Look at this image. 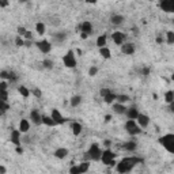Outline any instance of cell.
<instances>
[{
	"label": "cell",
	"mask_w": 174,
	"mask_h": 174,
	"mask_svg": "<svg viewBox=\"0 0 174 174\" xmlns=\"http://www.w3.org/2000/svg\"><path fill=\"white\" fill-rule=\"evenodd\" d=\"M143 162L144 161H143V158H140V156H125V158H122L117 162L114 169L118 174H128L129 172H132L135 169L136 165L143 163Z\"/></svg>",
	"instance_id": "6da1fadb"
},
{
	"label": "cell",
	"mask_w": 174,
	"mask_h": 174,
	"mask_svg": "<svg viewBox=\"0 0 174 174\" xmlns=\"http://www.w3.org/2000/svg\"><path fill=\"white\" fill-rule=\"evenodd\" d=\"M102 152H104V150H102L100 147V144L98 143H91L90 144V147H88V150L86 152H84V155H83V161H94V162H98V161H101V158H102Z\"/></svg>",
	"instance_id": "7a4b0ae2"
},
{
	"label": "cell",
	"mask_w": 174,
	"mask_h": 174,
	"mask_svg": "<svg viewBox=\"0 0 174 174\" xmlns=\"http://www.w3.org/2000/svg\"><path fill=\"white\" fill-rule=\"evenodd\" d=\"M158 143L168 152L174 155V134H166L158 139Z\"/></svg>",
	"instance_id": "3957f363"
},
{
	"label": "cell",
	"mask_w": 174,
	"mask_h": 174,
	"mask_svg": "<svg viewBox=\"0 0 174 174\" xmlns=\"http://www.w3.org/2000/svg\"><path fill=\"white\" fill-rule=\"evenodd\" d=\"M63 64H64V67H67V68H75L78 66L76 57H75V52L72 49H70L63 56Z\"/></svg>",
	"instance_id": "277c9868"
},
{
	"label": "cell",
	"mask_w": 174,
	"mask_h": 174,
	"mask_svg": "<svg viewBox=\"0 0 174 174\" xmlns=\"http://www.w3.org/2000/svg\"><path fill=\"white\" fill-rule=\"evenodd\" d=\"M125 131L131 136H136L142 134V128L138 125L136 120H127V122H125Z\"/></svg>",
	"instance_id": "5b68a950"
},
{
	"label": "cell",
	"mask_w": 174,
	"mask_h": 174,
	"mask_svg": "<svg viewBox=\"0 0 174 174\" xmlns=\"http://www.w3.org/2000/svg\"><path fill=\"white\" fill-rule=\"evenodd\" d=\"M114 159H117V154H116V152H113L110 148L104 150V152H102L101 162L104 163L105 166H109V163H110L112 161H114Z\"/></svg>",
	"instance_id": "8992f818"
},
{
	"label": "cell",
	"mask_w": 174,
	"mask_h": 174,
	"mask_svg": "<svg viewBox=\"0 0 174 174\" xmlns=\"http://www.w3.org/2000/svg\"><path fill=\"white\" fill-rule=\"evenodd\" d=\"M36 45H37V48H38L40 52L44 53V54L49 53L50 50H52V44H50L48 40H41V41H38V42L36 44Z\"/></svg>",
	"instance_id": "52a82bcc"
},
{
	"label": "cell",
	"mask_w": 174,
	"mask_h": 174,
	"mask_svg": "<svg viewBox=\"0 0 174 174\" xmlns=\"http://www.w3.org/2000/svg\"><path fill=\"white\" fill-rule=\"evenodd\" d=\"M112 40L116 45L121 46L122 44H125V40H127V34L122 33V32H113L112 34Z\"/></svg>",
	"instance_id": "ba28073f"
},
{
	"label": "cell",
	"mask_w": 174,
	"mask_h": 174,
	"mask_svg": "<svg viewBox=\"0 0 174 174\" xmlns=\"http://www.w3.org/2000/svg\"><path fill=\"white\" fill-rule=\"evenodd\" d=\"M120 49H121L122 54H125V56H132V54H135V52H136V46H135V44H132V42L122 44L120 46Z\"/></svg>",
	"instance_id": "9c48e42d"
},
{
	"label": "cell",
	"mask_w": 174,
	"mask_h": 174,
	"mask_svg": "<svg viewBox=\"0 0 174 174\" xmlns=\"http://www.w3.org/2000/svg\"><path fill=\"white\" fill-rule=\"evenodd\" d=\"M29 120H32V122L34 125H41L42 124V114H41L37 109H33V110L30 112Z\"/></svg>",
	"instance_id": "30bf717a"
},
{
	"label": "cell",
	"mask_w": 174,
	"mask_h": 174,
	"mask_svg": "<svg viewBox=\"0 0 174 174\" xmlns=\"http://www.w3.org/2000/svg\"><path fill=\"white\" fill-rule=\"evenodd\" d=\"M136 122H138V125L142 129H146L150 125V117L147 114H144V113H140L139 114V117H138V120H136Z\"/></svg>",
	"instance_id": "8fae6325"
},
{
	"label": "cell",
	"mask_w": 174,
	"mask_h": 174,
	"mask_svg": "<svg viewBox=\"0 0 174 174\" xmlns=\"http://www.w3.org/2000/svg\"><path fill=\"white\" fill-rule=\"evenodd\" d=\"M79 30H80V33L91 36V34H93V25H91V22H88V20H84V22H82L79 25Z\"/></svg>",
	"instance_id": "7c38bea8"
},
{
	"label": "cell",
	"mask_w": 174,
	"mask_h": 174,
	"mask_svg": "<svg viewBox=\"0 0 174 174\" xmlns=\"http://www.w3.org/2000/svg\"><path fill=\"white\" fill-rule=\"evenodd\" d=\"M50 116H52V118L54 121H56L57 125H63L64 122H66V118L63 117V114L60 113V110H57V109H52V112H50Z\"/></svg>",
	"instance_id": "4fadbf2b"
},
{
	"label": "cell",
	"mask_w": 174,
	"mask_h": 174,
	"mask_svg": "<svg viewBox=\"0 0 174 174\" xmlns=\"http://www.w3.org/2000/svg\"><path fill=\"white\" fill-rule=\"evenodd\" d=\"M139 114H140V112H139V109L136 106H131L127 109V113H125V116H127L128 120H138Z\"/></svg>",
	"instance_id": "5bb4252c"
},
{
	"label": "cell",
	"mask_w": 174,
	"mask_h": 174,
	"mask_svg": "<svg viewBox=\"0 0 174 174\" xmlns=\"http://www.w3.org/2000/svg\"><path fill=\"white\" fill-rule=\"evenodd\" d=\"M20 131L19 129H11V136H10V140H11L12 144L16 146H20Z\"/></svg>",
	"instance_id": "9a60e30c"
},
{
	"label": "cell",
	"mask_w": 174,
	"mask_h": 174,
	"mask_svg": "<svg viewBox=\"0 0 174 174\" xmlns=\"http://www.w3.org/2000/svg\"><path fill=\"white\" fill-rule=\"evenodd\" d=\"M124 15H121V14H112V16H110V23L113 26H120L124 23Z\"/></svg>",
	"instance_id": "2e32d148"
},
{
	"label": "cell",
	"mask_w": 174,
	"mask_h": 174,
	"mask_svg": "<svg viewBox=\"0 0 174 174\" xmlns=\"http://www.w3.org/2000/svg\"><path fill=\"white\" fill-rule=\"evenodd\" d=\"M112 109H113V112L116 114H120V116H122V114H125L127 113V106L125 105H122V104H118V102H116V104H113L112 105Z\"/></svg>",
	"instance_id": "e0dca14e"
},
{
	"label": "cell",
	"mask_w": 174,
	"mask_h": 174,
	"mask_svg": "<svg viewBox=\"0 0 174 174\" xmlns=\"http://www.w3.org/2000/svg\"><path fill=\"white\" fill-rule=\"evenodd\" d=\"M68 148L66 147H60V148H57V150H54V152H53V155H54V158H57V159H66L67 156H68Z\"/></svg>",
	"instance_id": "ac0fdd59"
},
{
	"label": "cell",
	"mask_w": 174,
	"mask_h": 174,
	"mask_svg": "<svg viewBox=\"0 0 174 174\" xmlns=\"http://www.w3.org/2000/svg\"><path fill=\"white\" fill-rule=\"evenodd\" d=\"M18 129L20 131V134H27L30 129V121L26 120V118H22V120L19 121V127Z\"/></svg>",
	"instance_id": "d6986e66"
},
{
	"label": "cell",
	"mask_w": 174,
	"mask_h": 174,
	"mask_svg": "<svg viewBox=\"0 0 174 174\" xmlns=\"http://www.w3.org/2000/svg\"><path fill=\"white\" fill-rule=\"evenodd\" d=\"M71 131H72V135L74 136H79L82 134V131H83V127H82L80 122L74 121L72 124H71Z\"/></svg>",
	"instance_id": "ffe728a7"
},
{
	"label": "cell",
	"mask_w": 174,
	"mask_h": 174,
	"mask_svg": "<svg viewBox=\"0 0 174 174\" xmlns=\"http://www.w3.org/2000/svg\"><path fill=\"white\" fill-rule=\"evenodd\" d=\"M122 148H124V151H127V152H135L136 151V148H138V143L136 142H125L124 143V146H122Z\"/></svg>",
	"instance_id": "44dd1931"
},
{
	"label": "cell",
	"mask_w": 174,
	"mask_h": 174,
	"mask_svg": "<svg viewBox=\"0 0 174 174\" xmlns=\"http://www.w3.org/2000/svg\"><path fill=\"white\" fill-rule=\"evenodd\" d=\"M159 7H161V10L163 12L170 14L172 12V0H162V2L159 3Z\"/></svg>",
	"instance_id": "7402d4cb"
},
{
	"label": "cell",
	"mask_w": 174,
	"mask_h": 174,
	"mask_svg": "<svg viewBox=\"0 0 174 174\" xmlns=\"http://www.w3.org/2000/svg\"><path fill=\"white\" fill-rule=\"evenodd\" d=\"M42 124L46 125V127H57L56 121L52 118V116H48V114H42Z\"/></svg>",
	"instance_id": "603a6c76"
},
{
	"label": "cell",
	"mask_w": 174,
	"mask_h": 174,
	"mask_svg": "<svg viewBox=\"0 0 174 174\" xmlns=\"http://www.w3.org/2000/svg\"><path fill=\"white\" fill-rule=\"evenodd\" d=\"M53 40H54V42H57V44L64 42V41L67 40V33H66V32L54 33V34H53Z\"/></svg>",
	"instance_id": "cb8c5ba5"
},
{
	"label": "cell",
	"mask_w": 174,
	"mask_h": 174,
	"mask_svg": "<svg viewBox=\"0 0 174 174\" xmlns=\"http://www.w3.org/2000/svg\"><path fill=\"white\" fill-rule=\"evenodd\" d=\"M100 54H101V57H102V59L109 60V59H110V57H112V50L109 49V46L101 48V49H100Z\"/></svg>",
	"instance_id": "d4e9b609"
},
{
	"label": "cell",
	"mask_w": 174,
	"mask_h": 174,
	"mask_svg": "<svg viewBox=\"0 0 174 174\" xmlns=\"http://www.w3.org/2000/svg\"><path fill=\"white\" fill-rule=\"evenodd\" d=\"M106 44H108V36H106V34H102V36H100L97 38V46L100 48V49H101V48L108 46Z\"/></svg>",
	"instance_id": "484cf974"
},
{
	"label": "cell",
	"mask_w": 174,
	"mask_h": 174,
	"mask_svg": "<svg viewBox=\"0 0 174 174\" xmlns=\"http://www.w3.org/2000/svg\"><path fill=\"white\" fill-rule=\"evenodd\" d=\"M80 104H82V97L80 95H72V97H71V100H70L71 108H78Z\"/></svg>",
	"instance_id": "4316f807"
},
{
	"label": "cell",
	"mask_w": 174,
	"mask_h": 174,
	"mask_svg": "<svg viewBox=\"0 0 174 174\" xmlns=\"http://www.w3.org/2000/svg\"><path fill=\"white\" fill-rule=\"evenodd\" d=\"M36 32H37V34H40V36H44L46 32V25L44 22H37L36 23Z\"/></svg>",
	"instance_id": "83f0119b"
},
{
	"label": "cell",
	"mask_w": 174,
	"mask_h": 174,
	"mask_svg": "<svg viewBox=\"0 0 174 174\" xmlns=\"http://www.w3.org/2000/svg\"><path fill=\"white\" fill-rule=\"evenodd\" d=\"M163 100H165L166 104H172V102H174V91L173 90H169L166 91L165 95H163Z\"/></svg>",
	"instance_id": "f1b7e54d"
},
{
	"label": "cell",
	"mask_w": 174,
	"mask_h": 174,
	"mask_svg": "<svg viewBox=\"0 0 174 174\" xmlns=\"http://www.w3.org/2000/svg\"><path fill=\"white\" fill-rule=\"evenodd\" d=\"M18 93L22 95L23 98H29L30 94H32V91H30L26 86H19V87H18Z\"/></svg>",
	"instance_id": "f546056e"
},
{
	"label": "cell",
	"mask_w": 174,
	"mask_h": 174,
	"mask_svg": "<svg viewBox=\"0 0 174 174\" xmlns=\"http://www.w3.org/2000/svg\"><path fill=\"white\" fill-rule=\"evenodd\" d=\"M104 101H105V104H108V105H113L114 101H117V95H116L114 93H110L104 98Z\"/></svg>",
	"instance_id": "4dcf8cb0"
},
{
	"label": "cell",
	"mask_w": 174,
	"mask_h": 174,
	"mask_svg": "<svg viewBox=\"0 0 174 174\" xmlns=\"http://www.w3.org/2000/svg\"><path fill=\"white\" fill-rule=\"evenodd\" d=\"M166 42H168L169 45H174V32L173 30L166 32Z\"/></svg>",
	"instance_id": "1f68e13d"
},
{
	"label": "cell",
	"mask_w": 174,
	"mask_h": 174,
	"mask_svg": "<svg viewBox=\"0 0 174 174\" xmlns=\"http://www.w3.org/2000/svg\"><path fill=\"white\" fill-rule=\"evenodd\" d=\"M42 67L45 68V70H52L54 67V63L50 59H44L42 60Z\"/></svg>",
	"instance_id": "d6a6232c"
},
{
	"label": "cell",
	"mask_w": 174,
	"mask_h": 174,
	"mask_svg": "<svg viewBox=\"0 0 174 174\" xmlns=\"http://www.w3.org/2000/svg\"><path fill=\"white\" fill-rule=\"evenodd\" d=\"M129 100H131V98H129L128 94H118V95H117V102H118V104H122V105H124L125 102H128Z\"/></svg>",
	"instance_id": "836d02e7"
},
{
	"label": "cell",
	"mask_w": 174,
	"mask_h": 174,
	"mask_svg": "<svg viewBox=\"0 0 174 174\" xmlns=\"http://www.w3.org/2000/svg\"><path fill=\"white\" fill-rule=\"evenodd\" d=\"M0 109H2V116H4L10 110V104L4 101H0Z\"/></svg>",
	"instance_id": "e575fe53"
},
{
	"label": "cell",
	"mask_w": 174,
	"mask_h": 174,
	"mask_svg": "<svg viewBox=\"0 0 174 174\" xmlns=\"http://www.w3.org/2000/svg\"><path fill=\"white\" fill-rule=\"evenodd\" d=\"M79 168H80V170H82V174H84V173H87L88 172V169H90V162L88 161H83L79 165Z\"/></svg>",
	"instance_id": "d590c367"
},
{
	"label": "cell",
	"mask_w": 174,
	"mask_h": 174,
	"mask_svg": "<svg viewBox=\"0 0 174 174\" xmlns=\"http://www.w3.org/2000/svg\"><path fill=\"white\" fill-rule=\"evenodd\" d=\"M70 174H82V170L79 168V165H74V166H71L70 168Z\"/></svg>",
	"instance_id": "8d00e7d4"
},
{
	"label": "cell",
	"mask_w": 174,
	"mask_h": 174,
	"mask_svg": "<svg viewBox=\"0 0 174 174\" xmlns=\"http://www.w3.org/2000/svg\"><path fill=\"white\" fill-rule=\"evenodd\" d=\"M15 45L16 46H25V38L23 37H19V36H16V38H15Z\"/></svg>",
	"instance_id": "74e56055"
},
{
	"label": "cell",
	"mask_w": 174,
	"mask_h": 174,
	"mask_svg": "<svg viewBox=\"0 0 174 174\" xmlns=\"http://www.w3.org/2000/svg\"><path fill=\"white\" fill-rule=\"evenodd\" d=\"M98 74V67L97 66H91L88 68V76H95Z\"/></svg>",
	"instance_id": "f35d334b"
},
{
	"label": "cell",
	"mask_w": 174,
	"mask_h": 174,
	"mask_svg": "<svg viewBox=\"0 0 174 174\" xmlns=\"http://www.w3.org/2000/svg\"><path fill=\"white\" fill-rule=\"evenodd\" d=\"M32 94H33V97H36V98H41V97H42V91H41L38 87H34L32 90Z\"/></svg>",
	"instance_id": "ab89813d"
},
{
	"label": "cell",
	"mask_w": 174,
	"mask_h": 174,
	"mask_svg": "<svg viewBox=\"0 0 174 174\" xmlns=\"http://www.w3.org/2000/svg\"><path fill=\"white\" fill-rule=\"evenodd\" d=\"M110 93H112V90L109 87H104V88H101V90H100V94H101L102 98H105L106 95H109Z\"/></svg>",
	"instance_id": "60d3db41"
},
{
	"label": "cell",
	"mask_w": 174,
	"mask_h": 174,
	"mask_svg": "<svg viewBox=\"0 0 174 174\" xmlns=\"http://www.w3.org/2000/svg\"><path fill=\"white\" fill-rule=\"evenodd\" d=\"M16 33H18L19 37H25L26 33H27V30H26V27H23V26H18V29H16Z\"/></svg>",
	"instance_id": "b9f144b4"
},
{
	"label": "cell",
	"mask_w": 174,
	"mask_h": 174,
	"mask_svg": "<svg viewBox=\"0 0 174 174\" xmlns=\"http://www.w3.org/2000/svg\"><path fill=\"white\" fill-rule=\"evenodd\" d=\"M0 78H2V80H8L10 79V71H0Z\"/></svg>",
	"instance_id": "7bdbcfd3"
},
{
	"label": "cell",
	"mask_w": 174,
	"mask_h": 174,
	"mask_svg": "<svg viewBox=\"0 0 174 174\" xmlns=\"http://www.w3.org/2000/svg\"><path fill=\"white\" fill-rule=\"evenodd\" d=\"M7 100H8V91H0V101L7 102Z\"/></svg>",
	"instance_id": "ee69618b"
},
{
	"label": "cell",
	"mask_w": 174,
	"mask_h": 174,
	"mask_svg": "<svg viewBox=\"0 0 174 174\" xmlns=\"http://www.w3.org/2000/svg\"><path fill=\"white\" fill-rule=\"evenodd\" d=\"M10 82H16L18 80V75H16V72H14V71H10Z\"/></svg>",
	"instance_id": "f6af8a7d"
},
{
	"label": "cell",
	"mask_w": 174,
	"mask_h": 174,
	"mask_svg": "<svg viewBox=\"0 0 174 174\" xmlns=\"http://www.w3.org/2000/svg\"><path fill=\"white\" fill-rule=\"evenodd\" d=\"M8 88V83L6 80H2L0 82V91H6Z\"/></svg>",
	"instance_id": "bcb514c9"
},
{
	"label": "cell",
	"mask_w": 174,
	"mask_h": 174,
	"mask_svg": "<svg viewBox=\"0 0 174 174\" xmlns=\"http://www.w3.org/2000/svg\"><path fill=\"white\" fill-rule=\"evenodd\" d=\"M150 71H151V70H150V67H143L140 72H142L143 76H148V75H150Z\"/></svg>",
	"instance_id": "7dc6e473"
},
{
	"label": "cell",
	"mask_w": 174,
	"mask_h": 174,
	"mask_svg": "<svg viewBox=\"0 0 174 174\" xmlns=\"http://www.w3.org/2000/svg\"><path fill=\"white\" fill-rule=\"evenodd\" d=\"M23 38H25V41H33V33L32 32H29V30H27V33H26V36L23 37Z\"/></svg>",
	"instance_id": "c3c4849f"
},
{
	"label": "cell",
	"mask_w": 174,
	"mask_h": 174,
	"mask_svg": "<svg viewBox=\"0 0 174 174\" xmlns=\"http://www.w3.org/2000/svg\"><path fill=\"white\" fill-rule=\"evenodd\" d=\"M104 146H105V150H106V148H110V147H112V140H109V139H105V140H104Z\"/></svg>",
	"instance_id": "681fc988"
},
{
	"label": "cell",
	"mask_w": 174,
	"mask_h": 174,
	"mask_svg": "<svg viewBox=\"0 0 174 174\" xmlns=\"http://www.w3.org/2000/svg\"><path fill=\"white\" fill-rule=\"evenodd\" d=\"M15 152H16L18 155H22V154H23V148H22V146H16V147H15Z\"/></svg>",
	"instance_id": "f907efd6"
},
{
	"label": "cell",
	"mask_w": 174,
	"mask_h": 174,
	"mask_svg": "<svg viewBox=\"0 0 174 174\" xmlns=\"http://www.w3.org/2000/svg\"><path fill=\"white\" fill-rule=\"evenodd\" d=\"M156 44H159V45L163 44V37L161 36V34H159V36H156Z\"/></svg>",
	"instance_id": "816d5d0a"
},
{
	"label": "cell",
	"mask_w": 174,
	"mask_h": 174,
	"mask_svg": "<svg viewBox=\"0 0 174 174\" xmlns=\"http://www.w3.org/2000/svg\"><path fill=\"white\" fill-rule=\"evenodd\" d=\"M105 124H108V122H110L112 121V114H106V116H105Z\"/></svg>",
	"instance_id": "f5cc1de1"
},
{
	"label": "cell",
	"mask_w": 174,
	"mask_h": 174,
	"mask_svg": "<svg viewBox=\"0 0 174 174\" xmlns=\"http://www.w3.org/2000/svg\"><path fill=\"white\" fill-rule=\"evenodd\" d=\"M7 173V169L4 165H0V174H6Z\"/></svg>",
	"instance_id": "db71d44e"
},
{
	"label": "cell",
	"mask_w": 174,
	"mask_h": 174,
	"mask_svg": "<svg viewBox=\"0 0 174 174\" xmlns=\"http://www.w3.org/2000/svg\"><path fill=\"white\" fill-rule=\"evenodd\" d=\"M169 109H170V112H172V113H174V102H172V104L169 105Z\"/></svg>",
	"instance_id": "11a10c76"
},
{
	"label": "cell",
	"mask_w": 174,
	"mask_h": 174,
	"mask_svg": "<svg viewBox=\"0 0 174 174\" xmlns=\"http://www.w3.org/2000/svg\"><path fill=\"white\" fill-rule=\"evenodd\" d=\"M8 6V2H0V7H7Z\"/></svg>",
	"instance_id": "9f6ffc18"
},
{
	"label": "cell",
	"mask_w": 174,
	"mask_h": 174,
	"mask_svg": "<svg viewBox=\"0 0 174 174\" xmlns=\"http://www.w3.org/2000/svg\"><path fill=\"white\" fill-rule=\"evenodd\" d=\"M87 37H88L87 34H84V33H80V38H82V40H86Z\"/></svg>",
	"instance_id": "6f0895ef"
},
{
	"label": "cell",
	"mask_w": 174,
	"mask_h": 174,
	"mask_svg": "<svg viewBox=\"0 0 174 174\" xmlns=\"http://www.w3.org/2000/svg\"><path fill=\"white\" fill-rule=\"evenodd\" d=\"M172 12L174 14V0H172Z\"/></svg>",
	"instance_id": "680465c9"
},
{
	"label": "cell",
	"mask_w": 174,
	"mask_h": 174,
	"mask_svg": "<svg viewBox=\"0 0 174 174\" xmlns=\"http://www.w3.org/2000/svg\"><path fill=\"white\" fill-rule=\"evenodd\" d=\"M170 78H172V80H173V82H174V72H173V74H172V76H170Z\"/></svg>",
	"instance_id": "91938a15"
},
{
	"label": "cell",
	"mask_w": 174,
	"mask_h": 174,
	"mask_svg": "<svg viewBox=\"0 0 174 174\" xmlns=\"http://www.w3.org/2000/svg\"><path fill=\"white\" fill-rule=\"evenodd\" d=\"M173 91H174V90H173Z\"/></svg>",
	"instance_id": "94428289"
}]
</instances>
